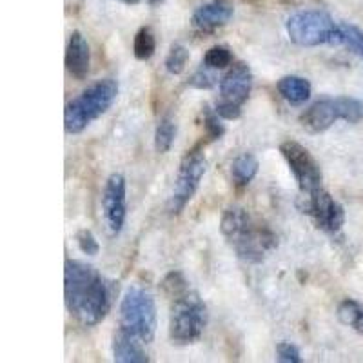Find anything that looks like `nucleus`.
I'll use <instances>...</instances> for the list:
<instances>
[{
  "instance_id": "27",
  "label": "nucleus",
  "mask_w": 363,
  "mask_h": 363,
  "mask_svg": "<svg viewBox=\"0 0 363 363\" xmlns=\"http://www.w3.org/2000/svg\"><path fill=\"white\" fill-rule=\"evenodd\" d=\"M277 359L281 363H300L301 352L294 343L278 342L277 343Z\"/></svg>"
},
{
  "instance_id": "24",
  "label": "nucleus",
  "mask_w": 363,
  "mask_h": 363,
  "mask_svg": "<svg viewBox=\"0 0 363 363\" xmlns=\"http://www.w3.org/2000/svg\"><path fill=\"white\" fill-rule=\"evenodd\" d=\"M340 26L343 31V44L363 60V29L349 22H342Z\"/></svg>"
},
{
  "instance_id": "13",
  "label": "nucleus",
  "mask_w": 363,
  "mask_h": 363,
  "mask_svg": "<svg viewBox=\"0 0 363 363\" xmlns=\"http://www.w3.org/2000/svg\"><path fill=\"white\" fill-rule=\"evenodd\" d=\"M233 15H235V4L231 0H213L200 6L193 13L191 24L200 31H215L231 21Z\"/></svg>"
},
{
  "instance_id": "23",
  "label": "nucleus",
  "mask_w": 363,
  "mask_h": 363,
  "mask_svg": "<svg viewBox=\"0 0 363 363\" xmlns=\"http://www.w3.org/2000/svg\"><path fill=\"white\" fill-rule=\"evenodd\" d=\"M187 62H189V51H187V48L174 44L167 58H165V69L169 71L171 74H182L186 71Z\"/></svg>"
},
{
  "instance_id": "17",
  "label": "nucleus",
  "mask_w": 363,
  "mask_h": 363,
  "mask_svg": "<svg viewBox=\"0 0 363 363\" xmlns=\"http://www.w3.org/2000/svg\"><path fill=\"white\" fill-rule=\"evenodd\" d=\"M258 169H260L258 158L251 153H242L240 157L235 158V162L231 165L233 184L236 187L249 186L255 180L256 174H258Z\"/></svg>"
},
{
  "instance_id": "6",
  "label": "nucleus",
  "mask_w": 363,
  "mask_h": 363,
  "mask_svg": "<svg viewBox=\"0 0 363 363\" xmlns=\"http://www.w3.org/2000/svg\"><path fill=\"white\" fill-rule=\"evenodd\" d=\"M287 37L300 48H316V45L343 44L342 26L336 24L329 13L320 9L298 11L287 18Z\"/></svg>"
},
{
  "instance_id": "10",
  "label": "nucleus",
  "mask_w": 363,
  "mask_h": 363,
  "mask_svg": "<svg viewBox=\"0 0 363 363\" xmlns=\"http://www.w3.org/2000/svg\"><path fill=\"white\" fill-rule=\"evenodd\" d=\"M102 213L108 231L113 236L120 235L128 215V184L124 174L113 173L106 180L102 193Z\"/></svg>"
},
{
  "instance_id": "31",
  "label": "nucleus",
  "mask_w": 363,
  "mask_h": 363,
  "mask_svg": "<svg viewBox=\"0 0 363 363\" xmlns=\"http://www.w3.org/2000/svg\"><path fill=\"white\" fill-rule=\"evenodd\" d=\"M125 4H136V2H140V0H122Z\"/></svg>"
},
{
  "instance_id": "8",
  "label": "nucleus",
  "mask_w": 363,
  "mask_h": 363,
  "mask_svg": "<svg viewBox=\"0 0 363 363\" xmlns=\"http://www.w3.org/2000/svg\"><path fill=\"white\" fill-rule=\"evenodd\" d=\"M207 171L206 155L200 147H194L187 151V155L182 158L180 167H178L177 180H174L173 193L169 200L171 215H180L186 209L187 203L193 200L194 193L199 191L200 182Z\"/></svg>"
},
{
  "instance_id": "15",
  "label": "nucleus",
  "mask_w": 363,
  "mask_h": 363,
  "mask_svg": "<svg viewBox=\"0 0 363 363\" xmlns=\"http://www.w3.org/2000/svg\"><path fill=\"white\" fill-rule=\"evenodd\" d=\"M142 345L144 342L118 329L113 336V359L118 363H147L149 356Z\"/></svg>"
},
{
  "instance_id": "28",
  "label": "nucleus",
  "mask_w": 363,
  "mask_h": 363,
  "mask_svg": "<svg viewBox=\"0 0 363 363\" xmlns=\"http://www.w3.org/2000/svg\"><path fill=\"white\" fill-rule=\"evenodd\" d=\"M211 69H207L206 66L200 67L199 71H194L193 77L189 79V86L196 87V89H211V87L216 84L215 74L209 73Z\"/></svg>"
},
{
  "instance_id": "26",
  "label": "nucleus",
  "mask_w": 363,
  "mask_h": 363,
  "mask_svg": "<svg viewBox=\"0 0 363 363\" xmlns=\"http://www.w3.org/2000/svg\"><path fill=\"white\" fill-rule=\"evenodd\" d=\"M77 240V245H79L80 251L87 256H96L100 252V244L96 236L89 231V229H80L74 236Z\"/></svg>"
},
{
  "instance_id": "9",
  "label": "nucleus",
  "mask_w": 363,
  "mask_h": 363,
  "mask_svg": "<svg viewBox=\"0 0 363 363\" xmlns=\"http://www.w3.org/2000/svg\"><path fill=\"white\" fill-rule=\"evenodd\" d=\"M280 153L289 165L294 180L303 194H311L320 189L323 182V173L316 158L309 153V149L303 147L296 140H285L280 144Z\"/></svg>"
},
{
  "instance_id": "20",
  "label": "nucleus",
  "mask_w": 363,
  "mask_h": 363,
  "mask_svg": "<svg viewBox=\"0 0 363 363\" xmlns=\"http://www.w3.org/2000/svg\"><path fill=\"white\" fill-rule=\"evenodd\" d=\"M174 138H177V124L173 122V118L164 116L158 122L157 131H155V149H157V153H169L174 144Z\"/></svg>"
},
{
  "instance_id": "19",
  "label": "nucleus",
  "mask_w": 363,
  "mask_h": 363,
  "mask_svg": "<svg viewBox=\"0 0 363 363\" xmlns=\"http://www.w3.org/2000/svg\"><path fill=\"white\" fill-rule=\"evenodd\" d=\"M133 53L138 60H149L157 53V37H155L153 29L144 26L136 31L135 40H133Z\"/></svg>"
},
{
  "instance_id": "7",
  "label": "nucleus",
  "mask_w": 363,
  "mask_h": 363,
  "mask_svg": "<svg viewBox=\"0 0 363 363\" xmlns=\"http://www.w3.org/2000/svg\"><path fill=\"white\" fill-rule=\"evenodd\" d=\"M343 120L347 124H358L363 120V100L352 96L316 100L300 115L301 128L311 135L329 131L335 122Z\"/></svg>"
},
{
  "instance_id": "30",
  "label": "nucleus",
  "mask_w": 363,
  "mask_h": 363,
  "mask_svg": "<svg viewBox=\"0 0 363 363\" xmlns=\"http://www.w3.org/2000/svg\"><path fill=\"white\" fill-rule=\"evenodd\" d=\"M145 2H147V4H151V6H155V4H158V2H162V0H145Z\"/></svg>"
},
{
  "instance_id": "14",
  "label": "nucleus",
  "mask_w": 363,
  "mask_h": 363,
  "mask_svg": "<svg viewBox=\"0 0 363 363\" xmlns=\"http://www.w3.org/2000/svg\"><path fill=\"white\" fill-rule=\"evenodd\" d=\"M66 69L77 80L87 79L91 69V50L80 31H73L67 42Z\"/></svg>"
},
{
  "instance_id": "5",
  "label": "nucleus",
  "mask_w": 363,
  "mask_h": 363,
  "mask_svg": "<svg viewBox=\"0 0 363 363\" xmlns=\"http://www.w3.org/2000/svg\"><path fill=\"white\" fill-rule=\"evenodd\" d=\"M209 313L199 293L186 291L171 300L169 338L177 345H193L206 333Z\"/></svg>"
},
{
  "instance_id": "16",
  "label": "nucleus",
  "mask_w": 363,
  "mask_h": 363,
  "mask_svg": "<svg viewBox=\"0 0 363 363\" xmlns=\"http://www.w3.org/2000/svg\"><path fill=\"white\" fill-rule=\"evenodd\" d=\"M277 89L281 99L285 102L293 104V106H300V104L307 102L311 99V93H313V86H311L309 80L303 79V77H298V74L281 77L277 84Z\"/></svg>"
},
{
  "instance_id": "4",
  "label": "nucleus",
  "mask_w": 363,
  "mask_h": 363,
  "mask_svg": "<svg viewBox=\"0 0 363 363\" xmlns=\"http://www.w3.org/2000/svg\"><path fill=\"white\" fill-rule=\"evenodd\" d=\"M118 323L120 329L140 342H153L158 327L157 301L153 294L140 285L129 287L120 301Z\"/></svg>"
},
{
  "instance_id": "22",
  "label": "nucleus",
  "mask_w": 363,
  "mask_h": 363,
  "mask_svg": "<svg viewBox=\"0 0 363 363\" xmlns=\"http://www.w3.org/2000/svg\"><path fill=\"white\" fill-rule=\"evenodd\" d=\"M160 287H162V293H164L167 298H171V300L191 289L189 281H187V278L184 277V272L180 271L167 272V274L164 277V280H162Z\"/></svg>"
},
{
  "instance_id": "25",
  "label": "nucleus",
  "mask_w": 363,
  "mask_h": 363,
  "mask_svg": "<svg viewBox=\"0 0 363 363\" xmlns=\"http://www.w3.org/2000/svg\"><path fill=\"white\" fill-rule=\"evenodd\" d=\"M203 115V129H206V135L209 140H220L223 135H225V128L220 122L222 116L215 111V109H211L209 106H206L202 111Z\"/></svg>"
},
{
  "instance_id": "21",
  "label": "nucleus",
  "mask_w": 363,
  "mask_h": 363,
  "mask_svg": "<svg viewBox=\"0 0 363 363\" xmlns=\"http://www.w3.org/2000/svg\"><path fill=\"white\" fill-rule=\"evenodd\" d=\"M233 64V51L225 45H213L203 55L202 66L207 69H225Z\"/></svg>"
},
{
  "instance_id": "2",
  "label": "nucleus",
  "mask_w": 363,
  "mask_h": 363,
  "mask_svg": "<svg viewBox=\"0 0 363 363\" xmlns=\"http://www.w3.org/2000/svg\"><path fill=\"white\" fill-rule=\"evenodd\" d=\"M220 231L240 260L247 264H262L265 255L277 247L274 233L256 222L242 207H229L223 211Z\"/></svg>"
},
{
  "instance_id": "18",
  "label": "nucleus",
  "mask_w": 363,
  "mask_h": 363,
  "mask_svg": "<svg viewBox=\"0 0 363 363\" xmlns=\"http://www.w3.org/2000/svg\"><path fill=\"white\" fill-rule=\"evenodd\" d=\"M336 314H338V320L343 323V325L351 327L356 333L363 335V306L354 300H343L340 301L338 309H336Z\"/></svg>"
},
{
  "instance_id": "1",
  "label": "nucleus",
  "mask_w": 363,
  "mask_h": 363,
  "mask_svg": "<svg viewBox=\"0 0 363 363\" xmlns=\"http://www.w3.org/2000/svg\"><path fill=\"white\" fill-rule=\"evenodd\" d=\"M115 300V284L93 265L67 258L64 265V301L74 322L95 327L108 316Z\"/></svg>"
},
{
  "instance_id": "11",
  "label": "nucleus",
  "mask_w": 363,
  "mask_h": 363,
  "mask_svg": "<svg viewBox=\"0 0 363 363\" xmlns=\"http://www.w3.org/2000/svg\"><path fill=\"white\" fill-rule=\"evenodd\" d=\"M303 213H307L314 220L318 229H322L329 235H336L342 231L343 223H345V211H343L342 203L336 202L323 187L307 194Z\"/></svg>"
},
{
  "instance_id": "3",
  "label": "nucleus",
  "mask_w": 363,
  "mask_h": 363,
  "mask_svg": "<svg viewBox=\"0 0 363 363\" xmlns=\"http://www.w3.org/2000/svg\"><path fill=\"white\" fill-rule=\"evenodd\" d=\"M118 91L116 80L102 79L74 96L64 109V129L67 135H79L104 113H108L118 96Z\"/></svg>"
},
{
  "instance_id": "12",
  "label": "nucleus",
  "mask_w": 363,
  "mask_h": 363,
  "mask_svg": "<svg viewBox=\"0 0 363 363\" xmlns=\"http://www.w3.org/2000/svg\"><path fill=\"white\" fill-rule=\"evenodd\" d=\"M252 71L249 67V64L245 62H236L233 64L227 73L223 74L222 80H220V93H222V99L231 100L236 104H245L247 102L249 95L252 91Z\"/></svg>"
},
{
  "instance_id": "29",
  "label": "nucleus",
  "mask_w": 363,
  "mask_h": 363,
  "mask_svg": "<svg viewBox=\"0 0 363 363\" xmlns=\"http://www.w3.org/2000/svg\"><path fill=\"white\" fill-rule=\"evenodd\" d=\"M215 111L218 113L223 120H238L240 116H242V106L236 102H231V100L222 99L216 104Z\"/></svg>"
}]
</instances>
